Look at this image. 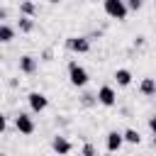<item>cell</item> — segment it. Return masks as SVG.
<instances>
[{"mask_svg": "<svg viewBox=\"0 0 156 156\" xmlns=\"http://www.w3.org/2000/svg\"><path fill=\"white\" fill-rule=\"evenodd\" d=\"M144 44H146V39H144V37H141V34H139V37H136V39H134V46H144Z\"/></svg>", "mask_w": 156, "mask_h": 156, "instance_id": "ffe728a7", "label": "cell"}, {"mask_svg": "<svg viewBox=\"0 0 156 156\" xmlns=\"http://www.w3.org/2000/svg\"><path fill=\"white\" fill-rule=\"evenodd\" d=\"M102 7H105V12H107L112 20H127L129 7H127V2H124V0H105V2H102Z\"/></svg>", "mask_w": 156, "mask_h": 156, "instance_id": "7a4b0ae2", "label": "cell"}, {"mask_svg": "<svg viewBox=\"0 0 156 156\" xmlns=\"http://www.w3.org/2000/svg\"><path fill=\"white\" fill-rule=\"evenodd\" d=\"M80 105H83V107L98 105V93H83V95H80Z\"/></svg>", "mask_w": 156, "mask_h": 156, "instance_id": "9a60e30c", "label": "cell"}, {"mask_svg": "<svg viewBox=\"0 0 156 156\" xmlns=\"http://www.w3.org/2000/svg\"><path fill=\"white\" fill-rule=\"evenodd\" d=\"M17 27H20V32H34V20L32 17H20V22H17Z\"/></svg>", "mask_w": 156, "mask_h": 156, "instance_id": "5bb4252c", "label": "cell"}, {"mask_svg": "<svg viewBox=\"0 0 156 156\" xmlns=\"http://www.w3.org/2000/svg\"><path fill=\"white\" fill-rule=\"evenodd\" d=\"M20 71H22L24 76H32V73L37 71V58H34L32 54H24V56H20Z\"/></svg>", "mask_w": 156, "mask_h": 156, "instance_id": "9c48e42d", "label": "cell"}, {"mask_svg": "<svg viewBox=\"0 0 156 156\" xmlns=\"http://www.w3.org/2000/svg\"><path fill=\"white\" fill-rule=\"evenodd\" d=\"M80 156H98V149H95V144L85 141V144H83V149H80Z\"/></svg>", "mask_w": 156, "mask_h": 156, "instance_id": "e0dca14e", "label": "cell"}, {"mask_svg": "<svg viewBox=\"0 0 156 156\" xmlns=\"http://www.w3.org/2000/svg\"><path fill=\"white\" fill-rule=\"evenodd\" d=\"M51 149H54L58 156H68V154L73 151V144H71L63 134H56V136H51Z\"/></svg>", "mask_w": 156, "mask_h": 156, "instance_id": "8992f818", "label": "cell"}, {"mask_svg": "<svg viewBox=\"0 0 156 156\" xmlns=\"http://www.w3.org/2000/svg\"><path fill=\"white\" fill-rule=\"evenodd\" d=\"M122 134H124V141H127V144H139V141H141V134H139L136 129H124Z\"/></svg>", "mask_w": 156, "mask_h": 156, "instance_id": "2e32d148", "label": "cell"}, {"mask_svg": "<svg viewBox=\"0 0 156 156\" xmlns=\"http://www.w3.org/2000/svg\"><path fill=\"white\" fill-rule=\"evenodd\" d=\"M5 17H7V7L2 5V7H0V20H5Z\"/></svg>", "mask_w": 156, "mask_h": 156, "instance_id": "7402d4cb", "label": "cell"}, {"mask_svg": "<svg viewBox=\"0 0 156 156\" xmlns=\"http://www.w3.org/2000/svg\"><path fill=\"white\" fill-rule=\"evenodd\" d=\"M51 56H54V51H51V49H46V51H44V54H41V58H44V61H49V58H51Z\"/></svg>", "mask_w": 156, "mask_h": 156, "instance_id": "44dd1931", "label": "cell"}, {"mask_svg": "<svg viewBox=\"0 0 156 156\" xmlns=\"http://www.w3.org/2000/svg\"><path fill=\"white\" fill-rule=\"evenodd\" d=\"M15 129H17L20 134L29 136V134H34L37 124H34V119H32L27 112H20V115H15Z\"/></svg>", "mask_w": 156, "mask_h": 156, "instance_id": "3957f363", "label": "cell"}, {"mask_svg": "<svg viewBox=\"0 0 156 156\" xmlns=\"http://www.w3.org/2000/svg\"><path fill=\"white\" fill-rule=\"evenodd\" d=\"M66 46L73 54H88L90 51V39L88 37H68L66 39Z\"/></svg>", "mask_w": 156, "mask_h": 156, "instance_id": "277c9868", "label": "cell"}, {"mask_svg": "<svg viewBox=\"0 0 156 156\" xmlns=\"http://www.w3.org/2000/svg\"><path fill=\"white\" fill-rule=\"evenodd\" d=\"M149 129H151V132L156 134V112H154V115L149 117Z\"/></svg>", "mask_w": 156, "mask_h": 156, "instance_id": "d6986e66", "label": "cell"}, {"mask_svg": "<svg viewBox=\"0 0 156 156\" xmlns=\"http://www.w3.org/2000/svg\"><path fill=\"white\" fill-rule=\"evenodd\" d=\"M68 80H71V85L83 88V85L90 80V76H88V71H85L78 61H71V63H68Z\"/></svg>", "mask_w": 156, "mask_h": 156, "instance_id": "6da1fadb", "label": "cell"}, {"mask_svg": "<svg viewBox=\"0 0 156 156\" xmlns=\"http://www.w3.org/2000/svg\"><path fill=\"white\" fill-rule=\"evenodd\" d=\"M20 12H22V17H32L37 12V5L29 2V0H24V2H20Z\"/></svg>", "mask_w": 156, "mask_h": 156, "instance_id": "4fadbf2b", "label": "cell"}, {"mask_svg": "<svg viewBox=\"0 0 156 156\" xmlns=\"http://www.w3.org/2000/svg\"><path fill=\"white\" fill-rule=\"evenodd\" d=\"M115 80H117L119 88H127V85L132 83V71H129V68H117V71H115Z\"/></svg>", "mask_w": 156, "mask_h": 156, "instance_id": "30bf717a", "label": "cell"}, {"mask_svg": "<svg viewBox=\"0 0 156 156\" xmlns=\"http://www.w3.org/2000/svg\"><path fill=\"white\" fill-rule=\"evenodd\" d=\"M12 39H15V27H10L7 22H2V24H0V41L7 44V41H12Z\"/></svg>", "mask_w": 156, "mask_h": 156, "instance_id": "7c38bea8", "label": "cell"}, {"mask_svg": "<svg viewBox=\"0 0 156 156\" xmlns=\"http://www.w3.org/2000/svg\"><path fill=\"white\" fill-rule=\"evenodd\" d=\"M0 156H7V154H0Z\"/></svg>", "mask_w": 156, "mask_h": 156, "instance_id": "603a6c76", "label": "cell"}, {"mask_svg": "<svg viewBox=\"0 0 156 156\" xmlns=\"http://www.w3.org/2000/svg\"><path fill=\"white\" fill-rule=\"evenodd\" d=\"M27 102H29V110L32 112H44L46 107H49V98L44 95V93H29L27 95Z\"/></svg>", "mask_w": 156, "mask_h": 156, "instance_id": "5b68a950", "label": "cell"}, {"mask_svg": "<svg viewBox=\"0 0 156 156\" xmlns=\"http://www.w3.org/2000/svg\"><path fill=\"white\" fill-rule=\"evenodd\" d=\"M98 102L105 105V107H112V105L117 102V93H115V88H112V85H102V88L98 90Z\"/></svg>", "mask_w": 156, "mask_h": 156, "instance_id": "ba28073f", "label": "cell"}, {"mask_svg": "<svg viewBox=\"0 0 156 156\" xmlns=\"http://www.w3.org/2000/svg\"><path fill=\"white\" fill-rule=\"evenodd\" d=\"M139 93L141 95H156V80L154 78H141V83H139Z\"/></svg>", "mask_w": 156, "mask_h": 156, "instance_id": "8fae6325", "label": "cell"}, {"mask_svg": "<svg viewBox=\"0 0 156 156\" xmlns=\"http://www.w3.org/2000/svg\"><path fill=\"white\" fill-rule=\"evenodd\" d=\"M127 7L136 12V10H141V7H144V2H141V0H127Z\"/></svg>", "mask_w": 156, "mask_h": 156, "instance_id": "ac0fdd59", "label": "cell"}, {"mask_svg": "<svg viewBox=\"0 0 156 156\" xmlns=\"http://www.w3.org/2000/svg\"><path fill=\"white\" fill-rule=\"evenodd\" d=\"M122 144H124V134H122V132H117V129L107 132V136H105V146H107V151H110V154L119 151V149H122Z\"/></svg>", "mask_w": 156, "mask_h": 156, "instance_id": "52a82bcc", "label": "cell"}]
</instances>
